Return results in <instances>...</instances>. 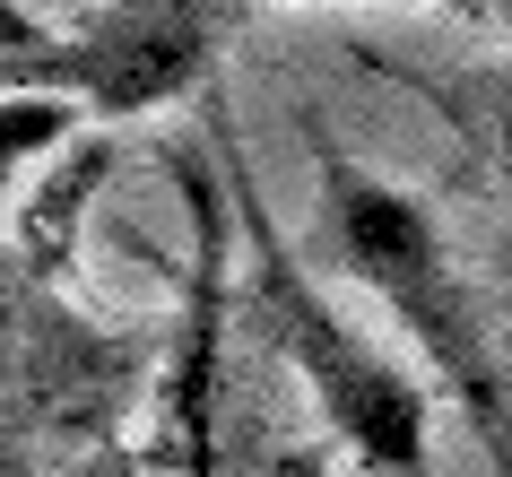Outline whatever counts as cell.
<instances>
[{"label":"cell","mask_w":512,"mask_h":477,"mask_svg":"<svg viewBox=\"0 0 512 477\" xmlns=\"http://www.w3.org/2000/svg\"><path fill=\"white\" fill-rule=\"evenodd\" d=\"M200 105H209L217 174H226V191H235L243 243H252V330H261V347H270L278 365L313 391L322 425L374 477H434V408H426V382H417L400 356H382V347L296 269V252H287V235H278L270 200H261L252 165H243V139H235V122H226V105H217V96H200Z\"/></svg>","instance_id":"6da1fadb"},{"label":"cell","mask_w":512,"mask_h":477,"mask_svg":"<svg viewBox=\"0 0 512 477\" xmlns=\"http://www.w3.org/2000/svg\"><path fill=\"white\" fill-rule=\"evenodd\" d=\"M313 165H322V235H330V252H339V269L382 295V313L400 321L408 347L434 365L443 399L478 425L486 460L512 477V365L495 356V339H486L478 287L460 278L434 209L417 191L365 174V165H356L348 148H330V139L313 148Z\"/></svg>","instance_id":"7a4b0ae2"},{"label":"cell","mask_w":512,"mask_h":477,"mask_svg":"<svg viewBox=\"0 0 512 477\" xmlns=\"http://www.w3.org/2000/svg\"><path fill=\"white\" fill-rule=\"evenodd\" d=\"M157 356V339L87 321L27 252H0V477H44L53 451H105Z\"/></svg>","instance_id":"3957f363"},{"label":"cell","mask_w":512,"mask_h":477,"mask_svg":"<svg viewBox=\"0 0 512 477\" xmlns=\"http://www.w3.org/2000/svg\"><path fill=\"white\" fill-rule=\"evenodd\" d=\"M243 0H105L79 27L0 53V96H70L96 122H139L209 96Z\"/></svg>","instance_id":"277c9868"},{"label":"cell","mask_w":512,"mask_h":477,"mask_svg":"<svg viewBox=\"0 0 512 477\" xmlns=\"http://www.w3.org/2000/svg\"><path fill=\"white\" fill-rule=\"evenodd\" d=\"M105 174H113V131H79L53 165H44V183L18 200V252H27L44 278H61V287H70V261H79V217H87V200L105 191Z\"/></svg>","instance_id":"5b68a950"},{"label":"cell","mask_w":512,"mask_h":477,"mask_svg":"<svg viewBox=\"0 0 512 477\" xmlns=\"http://www.w3.org/2000/svg\"><path fill=\"white\" fill-rule=\"evenodd\" d=\"M391 79H408L443 122H452L460 148H478V165H495L512 183V53L504 61H443V70H408V61H382Z\"/></svg>","instance_id":"8992f818"},{"label":"cell","mask_w":512,"mask_h":477,"mask_svg":"<svg viewBox=\"0 0 512 477\" xmlns=\"http://www.w3.org/2000/svg\"><path fill=\"white\" fill-rule=\"evenodd\" d=\"M87 113L70 96H0V209H9V191L27 165H53L70 139H79Z\"/></svg>","instance_id":"52a82bcc"},{"label":"cell","mask_w":512,"mask_h":477,"mask_svg":"<svg viewBox=\"0 0 512 477\" xmlns=\"http://www.w3.org/2000/svg\"><path fill=\"white\" fill-rule=\"evenodd\" d=\"M452 9H460V18H478L486 35H504V44H512V0H452Z\"/></svg>","instance_id":"ba28073f"},{"label":"cell","mask_w":512,"mask_h":477,"mask_svg":"<svg viewBox=\"0 0 512 477\" xmlns=\"http://www.w3.org/2000/svg\"><path fill=\"white\" fill-rule=\"evenodd\" d=\"M243 9H252V0H243Z\"/></svg>","instance_id":"9c48e42d"}]
</instances>
